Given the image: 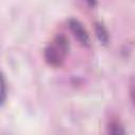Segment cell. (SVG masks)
I'll use <instances>...</instances> for the list:
<instances>
[{"instance_id": "obj_1", "label": "cell", "mask_w": 135, "mask_h": 135, "mask_svg": "<svg viewBox=\"0 0 135 135\" xmlns=\"http://www.w3.org/2000/svg\"><path fill=\"white\" fill-rule=\"evenodd\" d=\"M70 43L64 35H57L45 46L43 55L45 62L54 68L61 66L68 56Z\"/></svg>"}, {"instance_id": "obj_5", "label": "cell", "mask_w": 135, "mask_h": 135, "mask_svg": "<svg viewBox=\"0 0 135 135\" xmlns=\"http://www.w3.org/2000/svg\"><path fill=\"white\" fill-rule=\"evenodd\" d=\"M5 80H4V77L2 76V96H1V104L3 105L4 103V100H5Z\"/></svg>"}, {"instance_id": "obj_6", "label": "cell", "mask_w": 135, "mask_h": 135, "mask_svg": "<svg viewBox=\"0 0 135 135\" xmlns=\"http://www.w3.org/2000/svg\"><path fill=\"white\" fill-rule=\"evenodd\" d=\"M130 96L133 101V104L135 105V84H132L130 88Z\"/></svg>"}, {"instance_id": "obj_4", "label": "cell", "mask_w": 135, "mask_h": 135, "mask_svg": "<svg viewBox=\"0 0 135 135\" xmlns=\"http://www.w3.org/2000/svg\"><path fill=\"white\" fill-rule=\"evenodd\" d=\"M108 132L110 134H114V135H118V134H124L126 131L123 129V127L118 122V121H111L108 126Z\"/></svg>"}, {"instance_id": "obj_2", "label": "cell", "mask_w": 135, "mask_h": 135, "mask_svg": "<svg viewBox=\"0 0 135 135\" xmlns=\"http://www.w3.org/2000/svg\"><path fill=\"white\" fill-rule=\"evenodd\" d=\"M69 27H70L71 32L73 33L74 37L82 45L86 46L90 44V36H89L86 30L81 24V22H79L77 19H70L69 20Z\"/></svg>"}, {"instance_id": "obj_3", "label": "cell", "mask_w": 135, "mask_h": 135, "mask_svg": "<svg viewBox=\"0 0 135 135\" xmlns=\"http://www.w3.org/2000/svg\"><path fill=\"white\" fill-rule=\"evenodd\" d=\"M95 28H96V34H97V37H98L100 43L108 44V42H109V34H108V31L104 27V25L102 23H100V22H97Z\"/></svg>"}, {"instance_id": "obj_7", "label": "cell", "mask_w": 135, "mask_h": 135, "mask_svg": "<svg viewBox=\"0 0 135 135\" xmlns=\"http://www.w3.org/2000/svg\"><path fill=\"white\" fill-rule=\"evenodd\" d=\"M86 1H88L92 6H94V5L96 4V0H86Z\"/></svg>"}]
</instances>
